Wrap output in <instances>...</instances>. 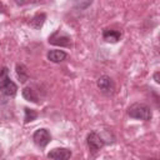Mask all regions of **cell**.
Wrapping results in <instances>:
<instances>
[{
  "label": "cell",
  "mask_w": 160,
  "mask_h": 160,
  "mask_svg": "<svg viewBox=\"0 0 160 160\" xmlns=\"http://www.w3.org/2000/svg\"><path fill=\"white\" fill-rule=\"evenodd\" d=\"M128 114L132 119H139V120H144V121L150 120L151 116H152L150 106L146 105V104H142V102H135V104H132L129 108Z\"/></svg>",
  "instance_id": "obj_1"
},
{
  "label": "cell",
  "mask_w": 160,
  "mask_h": 160,
  "mask_svg": "<svg viewBox=\"0 0 160 160\" xmlns=\"http://www.w3.org/2000/svg\"><path fill=\"white\" fill-rule=\"evenodd\" d=\"M0 90L8 95V96H14L18 91V86L14 81H11L8 76V69L2 68L0 70Z\"/></svg>",
  "instance_id": "obj_2"
},
{
  "label": "cell",
  "mask_w": 160,
  "mask_h": 160,
  "mask_svg": "<svg viewBox=\"0 0 160 160\" xmlns=\"http://www.w3.org/2000/svg\"><path fill=\"white\" fill-rule=\"evenodd\" d=\"M32 140H34V142H35L39 148H45V146L50 142L51 135H50V132H49L46 129H39V130H36V131L34 132Z\"/></svg>",
  "instance_id": "obj_3"
},
{
  "label": "cell",
  "mask_w": 160,
  "mask_h": 160,
  "mask_svg": "<svg viewBox=\"0 0 160 160\" xmlns=\"http://www.w3.org/2000/svg\"><path fill=\"white\" fill-rule=\"evenodd\" d=\"M49 42L52 44V45H59V46H66V48H69L71 45V39L68 35H65V34H62L60 31H55L49 38Z\"/></svg>",
  "instance_id": "obj_4"
},
{
  "label": "cell",
  "mask_w": 160,
  "mask_h": 160,
  "mask_svg": "<svg viewBox=\"0 0 160 160\" xmlns=\"http://www.w3.org/2000/svg\"><path fill=\"white\" fill-rule=\"evenodd\" d=\"M70 156L71 151L66 148H54L48 154V158L51 160H69Z\"/></svg>",
  "instance_id": "obj_5"
},
{
  "label": "cell",
  "mask_w": 160,
  "mask_h": 160,
  "mask_svg": "<svg viewBox=\"0 0 160 160\" xmlns=\"http://www.w3.org/2000/svg\"><path fill=\"white\" fill-rule=\"evenodd\" d=\"M88 145H89L90 150L95 152L104 146V141L96 132H90L88 135Z\"/></svg>",
  "instance_id": "obj_6"
},
{
  "label": "cell",
  "mask_w": 160,
  "mask_h": 160,
  "mask_svg": "<svg viewBox=\"0 0 160 160\" xmlns=\"http://www.w3.org/2000/svg\"><path fill=\"white\" fill-rule=\"evenodd\" d=\"M98 88L102 92H111L114 90V82H112L110 76L102 75V76H100L98 79Z\"/></svg>",
  "instance_id": "obj_7"
},
{
  "label": "cell",
  "mask_w": 160,
  "mask_h": 160,
  "mask_svg": "<svg viewBox=\"0 0 160 160\" xmlns=\"http://www.w3.org/2000/svg\"><path fill=\"white\" fill-rule=\"evenodd\" d=\"M102 36H104V40L108 42H116L120 39L121 32L119 30H114V29H105Z\"/></svg>",
  "instance_id": "obj_8"
},
{
  "label": "cell",
  "mask_w": 160,
  "mask_h": 160,
  "mask_svg": "<svg viewBox=\"0 0 160 160\" xmlns=\"http://www.w3.org/2000/svg\"><path fill=\"white\" fill-rule=\"evenodd\" d=\"M66 52L62 50H50L48 52V59L52 62H61L62 60L66 59Z\"/></svg>",
  "instance_id": "obj_9"
},
{
  "label": "cell",
  "mask_w": 160,
  "mask_h": 160,
  "mask_svg": "<svg viewBox=\"0 0 160 160\" xmlns=\"http://www.w3.org/2000/svg\"><path fill=\"white\" fill-rule=\"evenodd\" d=\"M22 96L28 100V101H31V102H38V95H36V92L31 89V88H25L24 90H22Z\"/></svg>",
  "instance_id": "obj_10"
},
{
  "label": "cell",
  "mask_w": 160,
  "mask_h": 160,
  "mask_svg": "<svg viewBox=\"0 0 160 160\" xmlns=\"http://www.w3.org/2000/svg\"><path fill=\"white\" fill-rule=\"evenodd\" d=\"M16 74H18V76H19V79H20L21 82L26 81V79H28V72H26L24 65H18V66H16Z\"/></svg>",
  "instance_id": "obj_11"
},
{
  "label": "cell",
  "mask_w": 160,
  "mask_h": 160,
  "mask_svg": "<svg viewBox=\"0 0 160 160\" xmlns=\"http://www.w3.org/2000/svg\"><path fill=\"white\" fill-rule=\"evenodd\" d=\"M38 116L36 111L35 110H31V109H25V122H29V121H32L35 118Z\"/></svg>",
  "instance_id": "obj_12"
},
{
  "label": "cell",
  "mask_w": 160,
  "mask_h": 160,
  "mask_svg": "<svg viewBox=\"0 0 160 160\" xmlns=\"http://www.w3.org/2000/svg\"><path fill=\"white\" fill-rule=\"evenodd\" d=\"M154 79H155V81H156V82H159V81H160V80H159V72H155Z\"/></svg>",
  "instance_id": "obj_13"
}]
</instances>
